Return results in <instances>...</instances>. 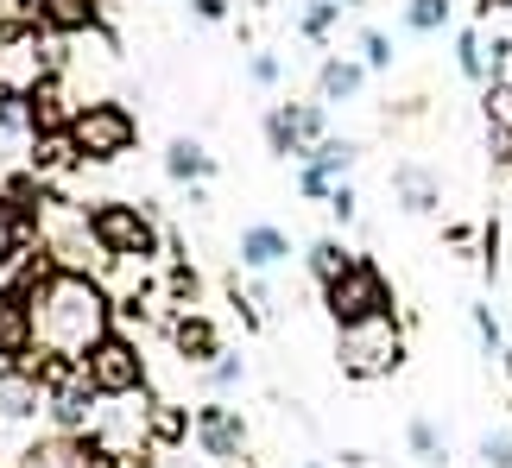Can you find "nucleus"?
Wrapping results in <instances>:
<instances>
[{
	"label": "nucleus",
	"mask_w": 512,
	"mask_h": 468,
	"mask_svg": "<svg viewBox=\"0 0 512 468\" xmlns=\"http://www.w3.org/2000/svg\"><path fill=\"white\" fill-rule=\"evenodd\" d=\"M95 405H102V393H95V380H89V374H76V380H64V386L51 393V424L76 437L83 424H95Z\"/></svg>",
	"instance_id": "obj_12"
},
{
	"label": "nucleus",
	"mask_w": 512,
	"mask_h": 468,
	"mask_svg": "<svg viewBox=\"0 0 512 468\" xmlns=\"http://www.w3.org/2000/svg\"><path fill=\"white\" fill-rule=\"evenodd\" d=\"M196 450H203L209 462L234 468V462L247 456V424H241V412H234V405H203V412H196Z\"/></svg>",
	"instance_id": "obj_9"
},
{
	"label": "nucleus",
	"mask_w": 512,
	"mask_h": 468,
	"mask_svg": "<svg viewBox=\"0 0 512 468\" xmlns=\"http://www.w3.org/2000/svg\"><path fill=\"white\" fill-rule=\"evenodd\" d=\"M228 13V0H196V19H222Z\"/></svg>",
	"instance_id": "obj_36"
},
{
	"label": "nucleus",
	"mask_w": 512,
	"mask_h": 468,
	"mask_svg": "<svg viewBox=\"0 0 512 468\" xmlns=\"http://www.w3.org/2000/svg\"><path fill=\"white\" fill-rule=\"evenodd\" d=\"M481 462L487 468H512V437H487L481 443Z\"/></svg>",
	"instance_id": "obj_34"
},
{
	"label": "nucleus",
	"mask_w": 512,
	"mask_h": 468,
	"mask_svg": "<svg viewBox=\"0 0 512 468\" xmlns=\"http://www.w3.org/2000/svg\"><path fill=\"white\" fill-rule=\"evenodd\" d=\"M38 26H45L38 0H0V45H19V38H32Z\"/></svg>",
	"instance_id": "obj_21"
},
{
	"label": "nucleus",
	"mask_w": 512,
	"mask_h": 468,
	"mask_svg": "<svg viewBox=\"0 0 512 468\" xmlns=\"http://www.w3.org/2000/svg\"><path fill=\"white\" fill-rule=\"evenodd\" d=\"M323 140V102H279L266 114V146L279 159H310Z\"/></svg>",
	"instance_id": "obj_8"
},
{
	"label": "nucleus",
	"mask_w": 512,
	"mask_h": 468,
	"mask_svg": "<svg viewBox=\"0 0 512 468\" xmlns=\"http://www.w3.org/2000/svg\"><path fill=\"white\" fill-rule=\"evenodd\" d=\"M329 209H336L342 222H354V216H361V197H354V184H348V178H342L336 190H329Z\"/></svg>",
	"instance_id": "obj_33"
},
{
	"label": "nucleus",
	"mask_w": 512,
	"mask_h": 468,
	"mask_svg": "<svg viewBox=\"0 0 512 468\" xmlns=\"http://www.w3.org/2000/svg\"><path fill=\"white\" fill-rule=\"evenodd\" d=\"M342 7H367V0H342Z\"/></svg>",
	"instance_id": "obj_38"
},
{
	"label": "nucleus",
	"mask_w": 512,
	"mask_h": 468,
	"mask_svg": "<svg viewBox=\"0 0 512 468\" xmlns=\"http://www.w3.org/2000/svg\"><path fill=\"white\" fill-rule=\"evenodd\" d=\"M70 140H76V152H83V165H114L121 152H133L140 121H133L127 102H83L70 114Z\"/></svg>",
	"instance_id": "obj_3"
},
{
	"label": "nucleus",
	"mask_w": 512,
	"mask_h": 468,
	"mask_svg": "<svg viewBox=\"0 0 512 468\" xmlns=\"http://www.w3.org/2000/svg\"><path fill=\"white\" fill-rule=\"evenodd\" d=\"M468 317H475L481 348H487V355H500V323H494V310H487V304H468Z\"/></svg>",
	"instance_id": "obj_31"
},
{
	"label": "nucleus",
	"mask_w": 512,
	"mask_h": 468,
	"mask_svg": "<svg viewBox=\"0 0 512 468\" xmlns=\"http://www.w3.org/2000/svg\"><path fill=\"white\" fill-rule=\"evenodd\" d=\"M38 241H45L51 260L70 266V272H102L114 260V253L102 247V234H95V222H89V209H70V203H57V197L45 209V222H38Z\"/></svg>",
	"instance_id": "obj_4"
},
{
	"label": "nucleus",
	"mask_w": 512,
	"mask_h": 468,
	"mask_svg": "<svg viewBox=\"0 0 512 468\" xmlns=\"http://www.w3.org/2000/svg\"><path fill=\"white\" fill-rule=\"evenodd\" d=\"M190 431H196V418H184L177 405H152V412H146V437L159 443V450H171V443L190 437Z\"/></svg>",
	"instance_id": "obj_22"
},
{
	"label": "nucleus",
	"mask_w": 512,
	"mask_h": 468,
	"mask_svg": "<svg viewBox=\"0 0 512 468\" xmlns=\"http://www.w3.org/2000/svg\"><path fill=\"white\" fill-rule=\"evenodd\" d=\"M298 190H304V197H323V203H329V190H336V184H329L317 165H304V171H298Z\"/></svg>",
	"instance_id": "obj_35"
},
{
	"label": "nucleus",
	"mask_w": 512,
	"mask_h": 468,
	"mask_svg": "<svg viewBox=\"0 0 512 468\" xmlns=\"http://www.w3.org/2000/svg\"><path fill=\"white\" fill-rule=\"evenodd\" d=\"M354 159H361V146H354V140H336V133H323V140H317V152H310L304 165H317L329 184H342L348 171H354Z\"/></svg>",
	"instance_id": "obj_19"
},
{
	"label": "nucleus",
	"mask_w": 512,
	"mask_h": 468,
	"mask_svg": "<svg viewBox=\"0 0 512 468\" xmlns=\"http://www.w3.org/2000/svg\"><path fill=\"white\" fill-rule=\"evenodd\" d=\"M38 348L32 329V298L19 285H0V367H26Z\"/></svg>",
	"instance_id": "obj_10"
},
{
	"label": "nucleus",
	"mask_w": 512,
	"mask_h": 468,
	"mask_svg": "<svg viewBox=\"0 0 512 468\" xmlns=\"http://www.w3.org/2000/svg\"><path fill=\"white\" fill-rule=\"evenodd\" d=\"M500 7H512V0H481V13H500Z\"/></svg>",
	"instance_id": "obj_37"
},
{
	"label": "nucleus",
	"mask_w": 512,
	"mask_h": 468,
	"mask_svg": "<svg viewBox=\"0 0 512 468\" xmlns=\"http://www.w3.org/2000/svg\"><path fill=\"white\" fill-rule=\"evenodd\" d=\"M171 342H177V355L196 361V367H209L215 355H222V336H215V323H209V317H196V310L171 317Z\"/></svg>",
	"instance_id": "obj_13"
},
{
	"label": "nucleus",
	"mask_w": 512,
	"mask_h": 468,
	"mask_svg": "<svg viewBox=\"0 0 512 468\" xmlns=\"http://www.w3.org/2000/svg\"><path fill=\"white\" fill-rule=\"evenodd\" d=\"M38 13H45V32H57V38L102 26V0H38Z\"/></svg>",
	"instance_id": "obj_14"
},
{
	"label": "nucleus",
	"mask_w": 512,
	"mask_h": 468,
	"mask_svg": "<svg viewBox=\"0 0 512 468\" xmlns=\"http://www.w3.org/2000/svg\"><path fill=\"white\" fill-rule=\"evenodd\" d=\"M361 64H367V70H392V38H386L380 26L361 32Z\"/></svg>",
	"instance_id": "obj_29"
},
{
	"label": "nucleus",
	"mask_w": 512,
	"mask_h": 468,
	"mask_svg": "<svg viewBox=\"0 0 512 468\" xmlns=\"http://www.w3.org/2000/svg\"><path fill=\"white\" fill-rule=\"evenodd\" d=\"M361 89H367V64H354V57H323V70H317V102H354Z\"/></svg>",
	"instance_id": "obj_15"
},
{
	"label": "nucleus",
	"mask_w": 512,
	"mask_h": 468,
	"mask_svg": "<svg viewBox=\"0 0 512 468\" xmlns=\"http://www.w3.org/2000/svg\"><path fill=\"white\" fill-rule=\"evenodd\" d=\"M26 247H32V228L0 203V266H19V253H26Z\"/></svg>",
	"instance_id": "obj_25"
},
{
	"label": "nucleus",
	"mask_w": 512,
	"mask_h": 468,
	"mask_svg": "<svg viewBox=\"0 0 512 468\" xmlns=\"http://www.w3.org/2000/svg\"><path fill=\"white\" fill-rule=\"evenodd\" d=\"M392 190H399V203L411 209V216H430V209L443 203V184L430 178L424 165H392Z\"/></svg>",
	"instance_id": "obj_16"
},
{
	"label": "nucleus",
	"mask_w": 512,
	"mask_h": 468,
	"mask_svg": "<svg viewBox=\"0 0 512 468\" xmlns=\"http://www.w3.org/2000/svg\"><path fill=\"white\" fill-rule=\"evenodd\" d=\"M32 298V329H38V355H64V361H89V348L114 336V304L95 272H70L57 266Z\"/></svg>",
	"instance_id": "obj_1"
},
{
	"label": "nucleus",
	"mask_w": 512,
	"mask_h": 468,
	"mask_svg": "<svg viewBox=\"0 0 512 468\" xmlns=\"http://www.w3.org/2000/svg\"><path fill=\"white\" fill-rule=\"evenodd\" d=\"M304 468H323V462H304Z\"/></svg>",
	"instance_id": "obj_39"
},
{
	"label": "nucleus",
	"mask_w": 512,
	"mask_h": 468,
	"mask_svg": "<svg viewBox=\"0 0 512 468\" xmlns=\"http://www.w3.org/2000/svg\"><path fill=\"white\" fill-rule=\"evenodd\" d=\"M247 76H253V83H260V89H279V76H285V64H279V57H272V51H253V64H247Z\"/></svg>",
	"instance_id": "obj_32"
},
{
	"label": "nucleus",
	"mask_w": 512,
	"mask_h": 468,
	"mask_svg": "<svg viewBox=\"0 0 512 468\" xmlns=\"http://www.w3.org/2000/svg\"><path fill=\"white\" fill-rule=\"evenodd\" d=\"M64 165H83V152H76L70 127H64V133H38V140H32V171H64Z\"/></svg>",
	"instance_id": "obj_20"
},
{
	"label": "nucleus",
	"mask_w": 512,
	"mask_h": 468,
	"mask_svg": "<svg viewBox=\"0 0 512 468\" xmlns=\"http://www.w3.org/2000/svg\"><path fill=\"white\" fill-rule=\"evenodd\" d=\"M241 374H247V361H241V355H215V361H209V386H215V393L241 386Z\"/></svg>",
	"instance_id": "obj_30"
},
{
	"label": "nucleus",
	"mask_w": 512,
	"mask_h": 468,
	"mask_svg": "<svg viewBox=\"0 0 512 468\" xmlns=\"http://www.w3.org/2000/svg\"><path fill=\"white\" fill-rule=\"evenodd\" d=\"M323 304H329V317H336V329L367 323V317H386V310H392L386 272L373 266V260H361V253H354V266L342 272V279H329V285H323Z\"/></svg>",
	"instance_id": "obj_5"
},
{
	"label": "nucleus",
	"mask_w": 512,
	"mask_h": 468,
	"mask_svg": "<svg viewBox=\"0 0 512 468\" xmlns=\"http://www.w3.org/2000/svg\"><path fill=\"white\" fill-rule=\"evenodd\" d=\"M89 222H95V234H102V247L114 260H152V253H159V222H152L140 203L102 197V203H89Z\"/></svg>",
	"instance_id": "obj_6"
},
{
	"label": "nucleus",
	"mask_w": 512,
	"mask_h": 468,
	"mask_svg": "<svg viewBox=\"0 0 512 468\" xmlns=\"http://www.w3.org/2000/svg\"><path fill=\"white\" fill-rule=\"evenodd\" d=\"M348 266H354V253L336 241V234H323V241H310V272H317L323 285H329V279H342Z\"/></svg>",
	"instance_id": "obj_23"
},
{
	"label": "nucleus",
	"mask_w": 512,
	"mask_h": 468,
	"mask_svg": "<svg viewBox=\"0 0 512 468\" xmlns=\"http://www.w3.org/2000/svg\"><path fill=\"white\" fill-rule=\"evenodd\" d=\"M38 405H51V386L38 380V367H0V424L32 418Z\"/></svg>",
	"instance_id": "obj_11"
},
{
	"label": "nucleus",
	"mask_w": 512,
	"mask_h": 468,
	"mask_svg": "<svg viewBox=\"0 0 512 468\" xmlns=\"http://www.w3.org/2000/svg\"><path fill=\"white\" fill-rule=\"evenodd\" d=\"M285 253H291V241H285L279 228H266V222L260 228H241V266L247 272H272Z\"/></svg>",
	"instance_id": "obj_17"
},
{
	"label": "nucleus",
	"mask_w": 512,
	"mask_h": 468,
	"mask_svg": "<svg viewBox=\"0 0 512 468\" xmlns=\"http://www.w3.org/2000/svg\"><path fill=\"white\" fill-rule=\"evenodd\" d=\"M165 171H171V184H203L209 178V171H215V159H209V152H203V140H171L165 146Z\"/></svg>",
	"instance_id": "obj_18"
},
{
	"label": "nucleus",
	"mask_w": 512,
	"mask_h": 468,
	"mask_svg": "<svg viewBox=\"0 0 512 468\" xmlns=\"http://www.w3.org/2000/svg\"><path fill=\"white\" fill-rule=\"evenodd\" d=\"M336 13H342V0H310V7L298 13V32L310 38V45H323L329 26H336Z\"/></svg>",
	"instance_id": "obj_26"
},
{
	"label": "nucleus",
	"mask_w": 512,
	"mask_h": 468,
	"mask_svg": "<svg viewBox=\"0 0 512 468\" xmlns=\"http://www.w3.org/2000/svg\"><path fill=\"white\" fill-rule=\"evenodd\" d=\"M336 361H342L348 380H386V374H399L405 329L392 323V310H386V317H367V323H348L342 336H336Z\"/></svg>",
	"instance_id": "obj_2"
},
{
	"label": "nucleus",
	"mask_w": 512,
	"mask_h": 468,
	"mask_svg": "<svg viewBox=\"0 0 512 468\" xmlns=\"http://www.w3.org/2000/svg\"><path fill=\"white\" fill-rule=\"evenodd\" d=\"M83 374L95 380V393H102V399H133L146 386V355H140V342H127V336H102V342L89 348Z\"/></svg>",
	"instance_id": "obj_7"
},
{
	"label": "nucleus",
	"mask_w": 512,
	"mask_h": 468,
	"mask_svg": "<svg viewBox=\"0 0 512 468\" xmlns=\"http://www.w3.org/2000/svg\"><path fill=\"white\" fill-rule=\"evenodd\" d=\"M443 26H449V0H411V7H405V32L437 38Z\"/></svg>",
	"instance_id": "obj_24"
},
{
	"label": "nucleus",
	"mask_w": 512,
	"mask_h": 468,
	"mask_svg": "<svg viewBox=\"0 0 512 468\" xmlns=\"http://www.w3.org/2000/svg\"><path fill=\"white\" fill-rule=\"evenodd\" d=\"M405 443H411V456H418V462H443V431H437L430 418H411Z\"/></svg>",
	"instance_id": "obj_28"
},
{
	"label": "nucleus",
	"mask_w": 512,
	"mask_h": 468,
	"mask_svg": "<svg viewBox=\"0 0 512 468\" xmlns=\"http://www.w3.org/2000/svg\"><path fill=\"white\" fill-rule=\"evenodd\" d=\"M456 64L468 83H487V45H481V32H456Z\"/></svg>",
	"instance_id": "obj_27"
}]
</instances>
